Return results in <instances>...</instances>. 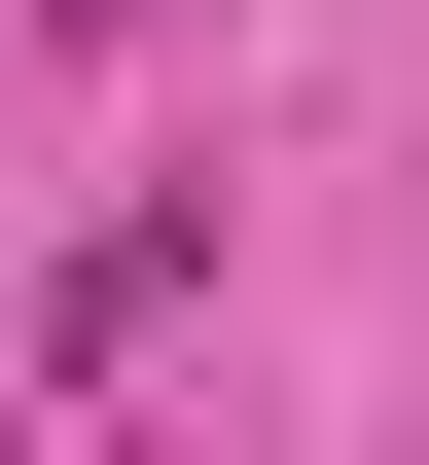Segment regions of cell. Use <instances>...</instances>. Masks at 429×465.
Returning <instances> with one entry per match:
<instances>
[{
    "label": "cell",
    "mask_w": 429,
    "mask_h": 465,
    "mask_svg": "<svg viewBox=\"0 0 429 465\" xmlns=\"http://www.w3.org/2000/svg\"><path fill=\"white\" fill-rule=\"evenodd\" d=\"M72 36H143V0H72Z\"/></svg>",
    "instance_id": "obj_1"
}]
</instances>
